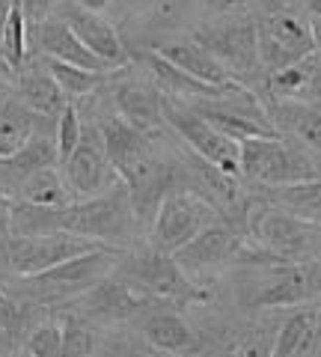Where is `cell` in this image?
I'll use <instances>...</instances> for the list:
<instances>
[{
	"mask_svg": "<svg viewBox=\"0 0 321 357\" xmlns=\"http://www.w3.org/2000/svg\"><path fill=\"white\" fill-rule=\"evenodd\" d=\"M173 259L182 265L185 274H205L217 271V268H276L289 262L259 248L250 236H241L232 227H224L220 220L205 227L185 248L175 250Z\"/></svg>",
	"mask_w": 321,
	"mask_h": 357,
	"instance_id": "2",
	"label": "cell"
},
{
	"mask_svg": "<svg viewBox=\"0 0 321 357\" xmlns=\"http://www.w3.org/2000/svg\"><path fill=\"white\" fill-rule=\"evenodd\" d=\"M84 137V122H81V114H77L75 102H65V107L60 110L57 116V155H60V164L69 158V155L75 152V146L81 143Z\"/></svg>",
	"mask_w": 321,
	"mask_h": 357,
	"instance_id": "33",
	"label": "cell"
},
{
	"mask_svg": "<svg viewBox=\"0 0 321 357\" xmlns=\"http://www.w3.org/2000/svg\"><path fill=\"white\" fill-rule=\"evenodd\" d=\"M256 48L262 72L283 69V66H292L315 51L313 27L295 13L276 9V13L256 18Z\"/></svg>",
	"mask_w": 321,
	"mask_h": 357,
	"instance_id": "10",
	"label": "cell"
},
{
	"mask_svg": "<svg viewBox=\"0 0 321 357\" xmlns=\"http://www.w3.org/2000/svg\"><path fill=\"white\" fill-rule=\"evenodd\" d=\"M21 199L33 206H69L75 197L69 185H65V176L54 164H48L24 173V178H21Z\"/></svg>",
	"mask_w": 321,
	"mask_h": 357,
	"instance_id": "25",
	"label": "cell"
},
{
	"mask_svg": "<svg viewBox=\"0 0 321 357\" xmlns=\"http://www.w3.org/2000/svg\"><path fill=\"white\" fill-rule=\"evenodd\" d=\"M318 351V331H315V310H295L276 331L271 354L295 357V354H315Z\"/></svg>",
	"mask_w": 321,
	"mask_h": 357,
	"instance_id": "24",
	"label": "cell"
},
{
	"mask_svg": "<svg viewBox=\"0 0 321 357\" xmlns=\"http://www.w3.org/2000/svg\"><path fill=\"white\" fill-rule=\"evenodd\" d=\"M21 3V13L27 18V27H36L39 21H45L54 9H57L60 0H18Z\"/></svg>",
	"mask_w": 321,
	"mask_h": 357,
	"instance_id": "34",
	"label": "cell"
},
{
	"mask_svg": "<svg viewBox=\"0 0 321 357\" xmlns=\"http://www.w3.org/2000/svg\"><path fill=\"white\" fill-rule=\"evenodd\" d=\"M315 331H318V351H321V295H318V307H315Z\"/></svg>",
	"mask_w": 321,
	"mask_h": 357,
	"instance_id": "40",
	"label": "cell"
},
{
	"mask_svg": "<svg viewBox=\"0 0 321 357\" xmlns=\"http://www.w3.org/2000/svg\"><path fill=\"white\" fill-rule=\"evenodd\" d=\"M45 69L54 75V81L60 84V89L65 93V98H69V102H75V98H84V96H93L95 89L107 81V75H110V72L81 69V66L54 60V57H45Z\"/></svg>",
	"mask_w": 321,
	"mask_h": 357,
	"instance_id": "26",
	"label": "cell"
},
{
	"mask_svg": "<svg viewBox=\"0 0 321 357\" xmlns=\"http://www.w3.org/2000/svg\"><path fill=\"white\" fill-rule=\"evenodd\" d=\"M164 119L167 126L179 134V137L187 143L199 161L217 167L224 176L241 178V143L232 140L229 134L217 131L205 116H199L196 110L182 102V98H173L164 93Z\"/></svg>",
	"mask_w": 321,
	"mask_h": 357,
	"instance_id": "6",
	"label": "cell"
},
{
	"mask_svg": "<svg viewBox=\"0 0 321 357\" xmlns=\"http://www.w3.org/2000/svg\"><path fill=\"white\" fill-rule=\"evenodd\" d=\"M95 248H102V241L75 236V232H63V229L42 232V236H13L6 241V265L13 268V274L30 277Z\"/></svg>",
	"mask_w": 321,
	"mask_h": 357,
	"instance_id": "11",
	"label": "cell"
},
{
	"mask_svg": "<svg viewBox=\"0 0 321 357\" xmlns=\"http://www.w3.org/2000/svg\"><path fill=\"white\" fill-rule=\"evenodd\" d=\"M72 3L90 9V13H104V9L110 6V0H72Z\"/></svg>",
	"mask_w": 321,
	"mask_h": 357,
	"instance_id": "36",
	"label": "cell"
},
{
	"mask_svg": "<svg viewBox=\"0 0 321 357\" xmlns=\"http://www.w3.org/2000/svg\"><path fill=\"white\" fill-rule=\"evenodd\" d=\"M241 176L253 185H283L295 178L318 176L309 149L283 134H262V137L241 140Z\"/></svg>",
	"mask_w": 321,
	"mask_h": 357,
	"instance_id": "4",
	"label": "cell"
},
{
	"mask_svg": "<svg viewBox=\"0 0 321 357\" xmlns=\"http://www.w3.org/2000/svg\"><path fill=\"white\" fill-rule=\"evenodd\" d=\"M113 105L116 114L128 119L134 128H140L143 134H158L161 128H167V119H164V93L158 84H146V81H128L113 86Z\"/></svg>",
	"mask_w": 321,
	"mask_h": 357,
	"instance_id": "15",
	"label": "cell"
},
{
	"mask_svg": "<svg viewBox=\"0 0 321 357\" xmlns=\"http://www.w3.org/2000/svg\"><path fill=\"white\" fill-rule=\"evenodd\" d=\"M309 27H313V45H315V54L321 57V21H309Z\"/></svg>",
	"mask_w": 321,
	"mask_h": 357,
	"instance_id": "39",
	"label": "cell"
},
{
	"mask_svg": "<svg viewBox=\"0 0 321 357\" xmlns=\"http://www.w3.org/2000/svg\"><path fill=\"white\" fill-rule=\"evenodd\" d=\"M155 54H161L164 60H170L173 66H179L182 72L194 75V77H199V81H205V84H217V86L238 84L226 66L220 63L203 42H196V39H170V42H161L158 48H155Z\"/></svg>",
	"mask_w": 321,
	"mask_h": 357,
	"instance_id": "18",
	"label": "cell"
},
{
	"mask_svg": "<svg viewBox=\"0 0 321 357\" xmlns=\"http://www.w3.org/2000/svg\"><path fill=\"white\" fill-rule=\"evenodd\" d=\"M57 15L75 30V36L81 39L98 60L107 63L113 72L123 69V66H128L125 42L119 39L116 27L104 18V13H90V9H84V6H77V3H72V0H69V3L60 6Z\"/></svg>",
	"mask_w": 321,
	"mask_h": 357,
	"instance_id": "14",
	"label": "cell"
},
{
	"mask_svg": "<svg viewBox=\"0 0 321 357\" xmlns=\"http://www.w3.org/2000/svg\"><path fill=\"white\" fill-rule=\"evenodd\" d=\"M134 223H137V215L131 208L128 188L123 182L98 197L72 199L69 206L57 208V229L75 232V236L93 238L102 244H113V248H123V244L131 241Z\"/></svg>",
	"mask_w": 321,
	"mask_h": 357,
	"instance_id": "3",
	"label": "cell"
},
{
	"mask_svg": "<svg viewBox=\"0 0 321 357\" xmlns=\"http://www.w3.org/2000/svg\"><path fill=\"white\" fill-rule=\"evenodd\" d=\"M274 128L285 137L297 140L309 152L321 155V105L315 102H292V98H271L265 102Z\"/></svg>",
	"mask_w": 321,
	"mask_h": 357,
	"instance_id": "17",
	"label": "cell"
},
{
	"mask_svg": "<svg viewBox=\"0 0 321 357\" xmlns=\"http://www.w3.org/2000/svg\"><path fill=\"white\" fill-rule=\"evenodd\" d=\"M48 164H60L57 140L39 137V134H33L13 158L0 161V167H9V170H18V173H30V170H36V167H48Z\"/></svg>",
	"mask_w": 321,
	"mask_h": 357,
	"instance_id": "29",
	"label": "cell"
},
{
	"mask_svg": "<svg viewBox=\"0 0 321 357\" xmlns=\"http://www.w3.org/2000/svg\"><path fill=\"white\" fill-rule=\"evenodd\" d=\"M33 116L36 114H30L21 102L0 107V161L13 158L33 134H36V128H33Z\"/></svg>",
	"mask_w": 321,
	"mask_h": 357,
	"instance_id": "27",
	"label": "cell"
},
{
	"mask_svg": "<svg viewBox=\"0 0 321 357\" xmlns=\"http://www.w3.org/2000/svg\"><path fill=\"white\" fill-rule=\"evenodd\" d=\"M301 3H304V9H306V13L313 15L315 21H321V0H301Z\"/></svg>",
	"mask_w": 321,
	"mask_h": 357,
	"instance_id": "38",
	"label": "cell"
},
{
	"mask_svg": "<svg viewBox=\"0 0 321 357\" xmlns=\"http://www.w3.org/2000/svg\"><path fill=\"white\" fill-rule=\"evenodd\" d=\"M15 0H0V39H3V27H6V18L13 13Z\"/></svg>",
	"mask_w": 321,
	"mask_h": 357,
	"instance_id": "37",
	"label": "cell"
},
{
	"mask_svg": "<svg viewBox=\"0 0 321 357\" xmlns=\"http://www.w3.org/2000/svg\"><path fill=\"white\" fill-rule=\"evenodd\" d=\"M15 89H18V102L24 105L30 114L45 116V119H57L65 102H69L48 69H30V72L21 69L15 75Z\"/></svg>",
	"mask_w": 321,
	"mask_h": 357,
	"instance_id": "22",
	"label": "cell"
},
{
	"mask_svg": "<svg viewBox=\"0 0 321 357\" xmlns=\"http://www.w3.org/2000/svg\"><path fill=\"white\" fill-rule=\"evenodd\" d=\"M321 295V262L318 259H295L274 268V280L262 286L256 295L259 310H283V307H306Z\"/></svg>",
	"mask_w": 321,
	"mask_h": 357,
	"instance_id": "13",
	"label": "cell"
},
{
	"mask_svg": "<svg viewBox=\"0 0 321 357\" xmlns=\"http://www.w3.org/2000/svg\"><path fill=\"white\" fill-rule=\"evenodd\" d=\"M33 30H36V45H39V51L45 54V57L81 66V69H93V72H113L107 63L98 60L95 54L75 36V30L65 24L60 15L51 13L45 21H39Z\"/></svg>",
	"mask_w": 321,
	"mask_h": 357,
	"instance_id": "16",
	"label": "cell"
},
{
	"mask_svg": "<svg viewBox=\"0 0 321 357\" xmlns=\"http://www.w3.org/2000/svg\"><path fill=\"white\" fill-rule=\"evenodd\" d=\"M318 232H321V223L304 220L280 206L265 203V199L256 208H250V218H247V236L259 248L271 250L274 256L289 259V262L301 259Z\"/></svg>",
	"mask_w": 321,
	"mask_h": 357,
	"instance_id": "9",
	"label": "cell"
},
{
	"mask_svg": "<svg viewBox=\"0 0 321 357\" xmlns=\"http://www.w3.org/2000/svg\"><path fill=\"white\" fill-rule=\"evenodd\" d=\"M123 259V248L102 244L95 250H86L81 256H72L48 271L21 277V295L30 304H60L86 295L93 286H98L110 271H116V262Z\"/></svg>",
	"mask_w": 321,
	"mask_h": 357,
	"instance_id": "1",
	"label": "cell"
},
{
	"mask_svg": "<svg viewBox=\"0 0 321 357\" xmlns=\"http://www.w3.org/2000/svg\"><path fill=\"white\" fill-rule=\"evenodd\" d=\"M60 331H63V354L69 357H86L95 351V333L90 328V321L77 312H65L60 319Z\"/></svg>",
	"mask_w": 321,
	"mask_h": 357,
	"instance_id": "31",
	"label": "cell"
},
{
	"mask_svg": "<svg viewBox=\"0 0 321 357\" xmlns=\"http://www.w3.org/2000/svg\"><path fill=\"white\" fill-rule=\"evenodd\" d=\"M24 325H27L24 307L0 289V354H13L21 349V340L27 333Z\"/></svg>",
	"mask_w": 321,
	"mask_h": 357,
	"instance_id": "30",
	"label": "cell"
},
{
	"mask_svg": "<svg viewBox=\"0 0 321 357\" xmlns=\"http://www.w3.org/2000/svg\"><path fill=\"white\" fill-rule=\"evenodd\" d=\"M212 223H217V211L205 197L170 188L149 223V248L173 256Z\"/></svg>",
	"mask_w": 321,
	"mask_h": 357,
	"instance_id": "8",
	"label": "cell"
},
{
	"mask_svg": "<svg viewBox=\"0 0 321 357\" xmlns=\"http://www.w3.org/2000/svg\"><path fill=\"white\" fill-rule=\"evenodd\" d=\"M265 203L280 206L292 215L321 223V178L318 176H306V178H295V182H283V185H256Z\"/></svg>",
	"mask_w": 321,
	"mask_h": 357,
	"instance_id": "21",
	"label": "cell"
},
{
	"mask_svg": "<svg viewBox=\"0 0 321 357\" xmlns=\"http://www.w3.org/2000/svg\"><path fill=\"white\" fill-rule=\"evenodd\" d=\"M196 42H203L214 57L226 66L238 84H247L250 77L262 72L259 48H256V18L247 9L244 13L214 15L205 27L194 33Z\"/></svg>",
	"mask_w": 321,
	"mask_h": 357,
	"instance_id": "7",
	"label": "cell"
},
{
	"mask_svg": "<svg viewBox=\"0 0 321 357\" xmlns=\"http://www.w3.org/2000/svg\"><path fill=\"white\" fill-rule=\"evenodd\" d=\"M18 351L21 354H33V357H57V354H63L60 321H42V325L27 331Z\"/></svg>",
	"mask_w": 321,
	"mask_h": 357,
	"instance_id": "32",
	"label": "cell"
},
{
	"mask_svg": "<svg viewBox=\"0 0 321 357\" xmlns=\"http://www.w3.org/2000/svg\"><path fill=\"white\" fill-rule=\"evenodd\" d=\"M271 98H292V102H321V57L313 51L309 57L292 66L268 72Z\"/></svg>",
	"mask_w": 321,
	"mask_h": 357,
	"instance_id": "19",
	"label": "cell"
},
{
	"mask_svg": "<svg viewBox=\"0 0 321 357\" xmlns=\"http://www.w3.org/2000/svg\"><path fill=\"white\" fill-rule=\"evenodd\" d=\"M199 6L212 15H229V13H244L250 0H199Z\"/></svg>",
	"mask_w": 321,
	"mask_h": 357,
	"instance_id": "35",
	"label": "cell"
},
{
	"mask_svg": "<svg viewBox=\"0 0 321 357\" xmlns=\"http://www.w3.org/2000/svg\"><path fill=\"white\" fill-rule=\"evenodd\" d=\"M63 176H65V185H69L75 199L98 197V194L110 191L113 185H119V176L107 161L98 128H90V131L84 128L81 143H77L75 152L63 161Z\"/></svg>",
	"mask_w": 321,
	"mask_h": 357,
	"instance_id": "12",
	"label": "cell"
},
{
	"mask_svg": "<svg viewBox=\"0 0 321 357\" xmlns=\"http://www.w3.org/2000/svg\"><path fill=\"white\" fill-rule=\"evenodd\" d=\"M116 277H123L149 304L152 301H173V304L185 307V304H194V301L205 298L170 253H161L152 248H146L137 256H128V259H119Z\"/></svg>",
	"mask_w": 321,
	"mask_h": 357,
	"instance_id": "5",
	"label": "cell"
},
{
	"mask_svg": "<svg viewBox=\"0 0 321 357\" xmlns=\"http://www.w3.org/2000/svg\"><path fill=\"white\" fill-rule=\"evenodd\" d=\"M143 60H146L155 84L161 86V93H167L173 98H182V102H212V98L224 96L235 86V84H224V86L205 84V81H199V77L182 72L179 66H173L170 60H164L161 54H146Z\"/></svg>",
	"mask_w": 321,
	"mask_h": 357,
	"instance_id": "20",
	"label": "cell"
},
{
	"mask_svg": "<svg viewBox=\"0 0 321 357\" xmlns=\"http://www.w3.org/2000/svg\"><path fill=\"white\" fill-rule=\"evenodd\" d=\"M24 63H27V18L21 13V3L15 0L3 27V39H0V66L9 75H18L24 69Z\"/></svg>",
	"mask_w": 321,
	"mask_h": 357,
	"instance_id": "28",
	"label": "cell"
},
{
	"mask_svg": "<svg viewBox=\"0 0 321 357\" xmlns=\"http://www.w3.org/2000/svg\"><path fill=\"white\" fill-rule=\"evenodd\" d=\"M143 340L155 351H167V354H191L199 349L196 331L187 325L182 316L175 312H152L143 321Z\"/></svg>",
	"mask_w": 321,
	"mask_h": 357,
	"instance_id": "23",
	"label": "cell"
}]
</instances>
